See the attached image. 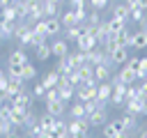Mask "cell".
<instances>
[{
  "instance_id": "obj_7",
  "label": "cell",
  "mask_w": 147,
  "mask_h": 138,
  "mask_svg": "<svg viewBox=\"0 0 147 138\" xmlns=\"http://www.w3.org/2000/svg\"><path fill=\"white\" fill-rule=\"evenodd\" d=\"M44 28H46V34L48 37H57L64 28H62V23H60V16H46L44 18Z\"/></svg>"
},
{
  "instance_id": "obj_32",
  "label": "cell",
  "mask_w": 147,
  "mask_h": 138,
  "mask_svg": "<svg viewBox=\"0 0 147 138\" xmlns=\"http://www.w3.org/2000/svg\"><path fill=\"white\" fill-rule=\"evenodd\" d=\"M101 21H103V18H101V14H99L96 9H90V14H87V21H85V25H87L90 30H94V28H96V25H99Z\"/></svg>"
},
{
  "instance_id": "obj_42",
  "label": "cell",
  "mask_w": 147,
  "mask_h": 138,
  "mask_svg": "<svg viewBox=\"0 0 147 138\" xmlns=\"http://www.w3.org/2000/svg\"><path fill=\"white\" fill-rule=\"evenodd\" d=\"M124 5H126L129 9H136V7H138V0H124Z\"/></svg>"
},
{
  "instance_id": "obj_51",
  "label": "cell",
  "mask_w": 147,
  "mask_h": 138,
  "mask_svg": "<svg viewBox=\"0 0 147 138\" xmlns=\"http://www.w3.org/2000/svg\"><path fill=\"white\" fill-rule=\"evenodd\" d=\"M87 138H92V136H87Z\"/></svg>"
},
{
  "instance_id": "obj_6",
  "label": "cell",
  "mask_w": 147,
  "mask_h": 138,
  "mask_svg": "<svg viewBox=\"0 0 147 138\" xmlns=\"http://www.w3.org/2000/svg\"><path fill=\"white\" fill-rule=\"evenodd\" d=\"M57 97H60L62 101L71 103V101L76 99V87H74V85H69L67 80H62V78H60V83H57Z\"/></svg>"
},
{
  "instance_id": "obj_15",
  "label": "cell",
  "mask_w": 147,
  "mask_h": 138,
  "mask_svg": "<svg viewBox=\"0 0 147 138\" xmlns=\"http://www.w3.org/2000/svg\"><path fill=\"white\" fill-rule=\"evenodd\" d=\"M25 113H28V108H18V106H14V108L9 110V122H11L16 129H21L23 122H25Z\"/></svg>"
},
{
  "instance_id": "obj_12",
  "label": "cell",
  "mask_w": 147,
  "mask_h": 138,
  "mask_svg": "<svg viewBox=\"0 0 147 138\" xmlns=\"http://www.w3.org/2000/svg\"><path fill=\"white\" fill-rule=\"evenodd\" d=\"M129 51L131 48H126V46H117V48H113L110 51V57H113V62H115V67H122V64H126V60H129Z\"/></svg>"
},
{
  "instance_id": "obj_37",
  "label": "cell",
  "mask_w": 147,
  "mask_h": 138,
  "mask_svg": "<svg viewBox=\"0 0 147 138\" xmlns=\"http://www.w3.org/2000/svg\"><path fill=\"white\" fill-rule=\"evenodd\" d=\"M126 28V23L124 21H117V18H108V32L110 34H117L119 30H124Z\"/></svg>"
},
{
  "instance_id": "obj_29",
  "label": "cell",
  "mask_w": 147,
  "mask_h": 138,
  "mask_svg": "<svg viewBox=\"0 0 147 138\" xmlns=\"http://www.w3.org/2000/svg\"><path fill=\"white\" fill-rule=\"evenodd\" d=\"M53 133H55V138L69 136V126H67V120H64V117H55V129H53Z\"/></svg>"
},
{
  "instance_id": "obj_10",
  "label": "cell",
  "mask_w": 147,
  "mask_h": 138,
  "mask_svg": "<svg viewBox=\"0 0 147 138\" xmlns=\"http://www.w3.org/2000/svg\"><path fill=\"white\" fill-rule=\"evenodd\" d=\"M129 14H131V9H129L124 2H117V5L110 7V18H117V21L129 23Z\"/></svg>"
},
{
  "instance_id": "obj_2",
  "label": "cell",
  "mask_w": 147,
  "mask_h": 138,
  "mask_svg": "<svg viewBox=\"0 0 147 138\" xmlns=\"http://www.w3.org/2000/svg\"><path fill=\"white\" fill-rule=\"evenodd\" d=\"M46 103V113L53 115V117H64L67 110H69V103L62 101V99H51V101H44Z\"/></svg>"
},
{
  "instance_id": "obj_33",
  "label": "cell",
  "mask_w": 147,
  "mask_h": 138,
  "mask_svg": "<svg viewBox=\"0 0 147 138\" xmlns=\"http://www.w3.org/2000/svg\"><path fill=\"white\" fill-rule=\"evenodd\" d=\"M92 32H94V37H96V39H99V44H101V41L108 37V21H101Z\"/></svg>"
},
{
  "instance_id": "obj_18",
  "label": "cell",
  "mask_w": 147,
  "mask_h": 138,
  "mask_svg": "<svg viewBox=\"0 0 147 138\" xmlns=\"http://www.w3.org/2000/svg\"><path fill=\"white\" fill-rule=\"evenodd\" d=\"M16 23H18V21H16ZM16 23H14V21H5V18L0 16V39H14Z\"/></svg>"
},
{
  "instance_id": "obj_34",
  "label": "cell",
  "mask_w": 147,
  "mask_h": 138,
  "mask_svg": "<svg viewBox=\"0 0 147 138\" xmlns=\"http://www.w3.org/2000/svg\"><path fill=\"white\" fill-rule=\"evenodd\" d=\"M0 16L5 18V21H21L18 18V14H16V7H0Z\"/></svg>"
},
{
  "instance_id": "obj_20",
  "label": "cell",
  "mask_w": 147,
  "mask_h": 138,
  "mask_svg": "<svg viewBox=\"0 0 147 138\" xmlns=\"http://www.w3.org/2000/svg\"><path fill=\"white\" fill-rule=\"evenodd\" d=\"M131 48H133V51H145V48H147V32H145V30H138V32H133Z\"/></svg>"
},
{
  "instance_id": "obj_17",
  "label": "cell",
  "mask_w": 147,
  "mask_h": 138,
  "mask_svg": "<svg viewBox=\"0 0 147 138\" xmlns=\"http://www.w3.org/2000/svg\"><path fill=\"white\" fill-rule=\"evenodd\" d=\"M76 99L78 101H90V99H96V87H87V85H78L76 87Z\"/></svg>"
},
{
  "instance_id": "obj_4",
  "label": "cell",
  "mask_w": 147,
  "mask_h": 138,
  "mask_svg": "<svg viewBox=\"0 0 147 138\" xmlns=\"http://www.w3.org/2000/svg\"><path fill=\"white\" fill-rule=\"evenodd\" d=\"M11 101H14V106H18V108H32V103H34L32 90L23 87V90H21L18 94H14V97H11Z\"/></svg>"
},
{
  "instance_id": "obj_22",
  "label": "cell",
  "mask_w": 147,
  "mask_h": 138,
  "mask_svg": "<svg viewBox=\"0 0 147 138\" xmlns=\"http://www.w3.org/2000/svg\"><path fill=\"white\" fill-rule=\"evenodd\" d=\"M142 97H133V99H126V103H124V110L126 113H133V115H138L140 117V108H142Z\"/></svg>"
},
{
  "instance_id": "obj_48",
  "label": "cell",
  "mask_w": 147,
  "mask_h": 138,
  "mask_svg": "<svg viewBox=\"0 0 147 138\" xmlns=\"http://www.w3.org/2000/svg\"><path fill=\"white\" fill-rule=\"evenodd\" d=\"M115 138H131V133H129V131H126V133H117Z\"/></svg>"
},
{
  "instance_id": "obj_3",
  "label": "cell",
  "mask_w": 147,
  "mask_h": 138,
  "mask_svg": "<svg viewBox=\"0 0 147 138\" xmlns=\"http://www.w3.org/2000/svg\"><path fill=\"white\" fill-rule=\"evenodd\" d=\"M96 46H99V39L94 37V32H92V30H87V32L76 41V48H78V51H85V53H90V51H92V48H96Z\"/></svg>"
},
{
  "instance_id": "obj_21",
  "label": "cell",
  "mask_w": 147,
  "mask_h": 138,
  "mask_svg": "<svg viewBox=\"0 0 147 138\" xmlns=\"http://www.w3.org/2000/svg\"><path fill=\"white\" fill-rule=\"evenodd\" d=\"M57 83H60V74L53 69V71H46L44 74V78H41V85L46 87V90H53V87H57Z\"/></svg>"
},
{
  "instance_id": "obj_35",
  "label": "cell",
  "mask_w": 147,
  "mask_h": 138,
  "mask_svg": "<svg viewBox=\"0 0 147 138\" xmlns=\"http://www.w3.org/2000/svg\"><path fill=\"white\" fill-rule=\"evenodd\" d=\"M71 12L76 16V23H85L87 21V14H90V7H74Z\"/></svg>"
},
{
  "instance_id": "obj_27",
  "label": "cell",
  "mask_w": 147,
  "mask_h": 138,
  "mask_svg": "<svg viewBox=\"0 0 147 138\" xmlns=\"http://www.w3.org/2000/svg\"><path fill=\"white\" fill-rule=\"evenodd\" d=\"M131 41H133V32H131V30H129V25H126L124 30H119V32H117V44H122V46L131 48Z\"/></svg>"
},
{
  "instance_id": "obj_30",
  "label": "cell",
  "mask_w": 147,
  "mask_h": 138,
  "mask_svg": "<svg viewBox=\"0 0 147 138\" xmlns=\"http://www.w3.org/2000/svg\"><path fill=\"white\" fill-rule=\"evenodd\" d=\"M39 124H41L44 131H53V129H55V117L48 115V113H41V115H39Z\"/></svg>"
},
{
  "instance_id": "obj_46",
  "label": "cell",
  "mask_w": 147,
  "mask_h": 138,
  "mask_svg": "<svg viewBox=\"0 0 147 138\" xmlns=\"http://www.w3.org/2000/svg\"><path fill=\"white\" fill-rule=\"evenodd\" d=\"M0 2H2V7H14L18 0H0Z\"/></svg>"
},
{
  "instance_id": "obj_41",
  "label": "cell",
  "mask_w": 147,
  "mask_h": 138,
  "mask_svg": "<svg viewBox=\"0 0 147 138\" xmlns=\"http://www.w3.org/2000/svg\"><path fill=\"white\" fill-rule=\"evenodd\" d=\"M69 9H74V7H87V0H69Z\"/></svg>"
},
{
  "instance_id": "obj_40",
  "label": "cell",
  "mask_w": 147,
  "mask_h": 138,
  "mask_svg": "<svg viewBox=\"0 0 147 138\" xmlns=\"http://www.w3.org/2000/svg\"><path fill=\"white\" fill-rule=\"evenodd\" d=\"M126 67H129V69H133V71L138 74V69H140V55H129Z\"/></svg>"
},
{
  "instance_id": "obj_16",
  "label": "cell",
  "mask_w": 147,
  "mask_h": 138,
  "mask_svg": "<svg viewBox=\"0 0 147 138\" xmlns=\"http://www.w3.org/2000/svg\"><path fill=\"white\" fill-rule=\"evenodd\" d=\"M7 78H9V83H7V94H9V97L18 94V92L25 87V80H23L21 76H7Z\"/></svg>"
},
{
  "instance_id": "obj_49",
  "label": "cell",
  "mask_w": 147,
  "mask_h": 138,
  "mask_svg": "<svg viewBox=\"0 0 147 138\" xmlns=\"http://www.w3.org/2000/svg\"><path fill=\"white\" fill-rule=\"evenodd\" d=\"M5 76H7V71H5V69H0V78H5Z\"/></svg>"
},
{
  "instance_id": "obj_45",
  "label": "cell",
  "mask_w": 147,
  "mask_h": 138,
  "mask_svg": "<svg viewBox=\"0 0 147 138\" xmlns=\"http://www.w3.org/2000/svg\"><path fill=\"white\" fill-rule=\"evenodd\" d=\"M140 117H147V99L142 101V108H140Z\"/></svg>"
},
{
  "instance_id": "obj_25",
  "label": "cell",
  "mask_w": 147,
  "mask_h": 138,
  "mask_svg": "<svg viewBox=\"0 0 147 138\" xmlns=\"http://www.w3.org/2000/svg\"><path fill=\"white\" fill-rule=\"evenodd\" d=\"M34 55H37V60H39V62H46L48 57H53V53H51V41L39 44V46L34 48Z\"/></svg>"
},
{
  "instance_id": "obj_11",
  "label": "cell",
  "mask_w": 147,
  "mask_h": 138,
  "mask_svg": "<svg viewBox=\"0 0 147 138\" xmlns=\"http://www.w3.org/2000/svg\"><path fill=\"white\" fill-rule=\"evenodd\" d=\"M51 53H53V57L57 60V57H64L67 53H69V41L62 37V39H55V41H51Z\"/></svg>"
},
{
  "instance_id": "obj_36",
  "label": "cell",
  "mask_w": 147,
  "mask_h": 138,
  "mask_svg": "<svg viewBox=\"0 0 147 138\" xmlns=\"http://www.w3.org/2000/svg\"><path fill=\"white\" fill-rule=\"evenodd\" d=\"M60 23H62V28H71V25H76V16H74V12L67 9V12L60 16Z\"/></svg>"
},
{
  "instance_id": "obj_1",
  "label": "cell",
  "mask_w": 147,
  "mask_h": 138,
  "mask_svg": "<svg viewBox=\"0 0 147 138\" xmlns=\"http://www.w3.org/2000/svg\"><path fill=\"white\" fill-rule=\"evenodd\" d=\"M25 62H30L28 60V53L23 48H14L7 55V76H21V69H23Z\"/></svg>"
},
{
  "instance_id": "obj_47",
  "label": "cell",
  "mask_w": 147,
  "mask_h": 138,
  "mask_svg": "<svg viewBox=\"0 0 147 138\" xmlns=\"http://www.w3.org/2000/svg\"><path fill=\"white\" fill-rule=\"evenodd\" d=\"M138 7H142V9H147V0H138Z\"/></svg>"
},
{
  "instance_id": "obj_9",
  "label": "cell",
  "mask_w": 147,
  "mask_h": 138,
  "mask_svg": "<svg viewBox=\"0 0 147 138\" xmlns=\"http://www.w3.org/2000/svg\"><path fill=\"white\" fill-rule=\"evenodd\" d=\"M87 120H90V124H92V126H103V124L110 120L108 108H96L94 113H90V115H87Z\"/></svg>"
},
{
  "instance_id": "obj_19",
  "label": "cell",
  "mask_w": 147,
  "mask_h": 138,
  "mask_svg": "<svg viewBox=\"0 0 147 138\" xmlns=\"http://www.w3.org/2000/svg\"><path fill=\"white\" fill-rule=\"evenodd\" d=\"M110 94H113V85H110V80H101V83L96 85V99H101V101H110Z\"/></svg>"
},
{
  "instance_id": "obj_38",
  "label": "cell",
  "mask_w": 147,
  "mask_h": 138,
  "mask_svg": "<svg viewBox=\"0 0 147 138\" xmlns=\"http://www.w3.org/2000/svg\"><path fill=\"white\" fill-rule=\"evenodd\" d=\"M32 97H34V99H39V101H44V97H46V87L41 85V80H37V83H34V87H32Z\"/></svg>"
},
{
  "instance_id": "obj_28",
  "label": "cell",
  "mask_w": 147,
  "mask_h": 138,
  "mask_svg": "<svg viewBox=\"0 0 147 138\" xmlns=\"http://www.w3.org/2000/svg\"><path fill=\"white\" fill-rule=\"evenodd\" d=\"M21 78L28 83V80H34L37 78V67L32 64V62H25L23 64V69H21Z\"/></svg>"
},
{
  "instance_id": "obj_14",
  "label": "cell",
  "mask_w": 147,
  "mask_h": 138,
  "mask_svg": "<svg viewBox=\"0 0 147 138\" xmlns=\"http://www.w3.org/2000/svg\"><path fill=\"white\" fill-rule=\"evenodd\" d=\"M117 78H119L124 85H133V83H138V76H136V71H133V69H129L126 64H122V67H119V71H117Z\"/></svg>"
},
{
  "instance_id": "obj_13",
  "label": "cell",
  "mask_w": 147,
  "mask_h": 138,
  "mask_svg": "<svg viewBox=\"0 0 147 138\" xmlns=\"http://www.w3.org/2000/svg\"><path fill=\"white\" fill-rule=\"evenodd\" d=\"M74 69H76V67L71 64V60H69V53H67L64 57H57V62H55V71H57L60 76H69Z\"/></svg>"
},
{
  "instance_id": "obj_23",
  "label": "cell",
  "mask_w": 147,
  "mask_h": 138,
  "mask_svg": "<svg viewBox=\"0 0 147 138\" xmlns=\"http://www.w3.org/2000/svg\"><path fill=\"white\" fill-rule=\"evenodd\" d=\"M67 115H69V117H76V120L87 117V115H85V106H83V101L74 99V101H71V106H69V110H67Z\"/></svg>"
},
{
  "instance_id": "obj_31",
  "label": "cell",
  "mask_w": 147,
  "mask_h": 138,
  "mask_svg": "<svg viewBox=\"0 0 147 138\" xmlns=\"http://www.w3.org/2000/svg\"><path fill=\"white\" fill-rule=\"evenodd\" d=\"M145 16H147V9L136 7V9H131V14H129V23H142Z\"/></svg>"
},
{
  "instance_id": "obj_44",
  "label": "cell",
  "mask_w": 147,
  "mask_h": 138,
  "mask_svg": "<svg viewBox=\"0 0 147 138\" xmlns=\"http://www.w3.org/2000/svg\"><path fill=\"white\" fill-rule=\"evenodd\" d=\"M138 138H147V126H138Z\"/></svg>"
},
{
  "instance_id": "obj_5",
  "label": "cell",
  "mask_w": 147,
  "mask_h": 138,
  "mask_svg": "<svg viewBox=\"0 0 147 138\" xmlns=\"http://www.w3.org/2000/svg\"><path fill=\"white\" fill-rule=\"evenodd\" d=\"M87 30H90V28H87L85 23H76V25H71V28H64L62 32H64V39H67V41H78Z\"/></svg>"
},
{
  "instance_id": "obj_43",
  "label": "cell",
  "mask_w": 147,
  "mask_h": 138,
  "mask_svg": "<svg viewBox=\"0 0 147 138\" xmlns=\"http://www.w3.org/2000/svg\"><path fill=\"white\" fill-rule=\"evenodd\" d=\"M37 138H55V133H53V131H41Z\"/></svg>"
},
{
  "instance_id": "obj_39",
  "label": "cell",
  "mask_w": 147,
  "mask_h": 138,
  "mask_svg": "<svg viewBox=\"0 0 147 138\" xmlns=\"http://www.w3.org/2000/svg\"><path fill=\"white\" fill-rule=\"evenodd\" d=\"M87 7H90V9H96V12H101V9L110 7V0H87Z\"/></svg>"
},
{
  "instance_id": "obj_26",
  "label": "cell",
  "mask_w": 147,
  "mask_h": 138,
  "mask_svg": "<svg viewBox=\"0 0 147 138\" xmlns=\"http://www.w3.org/2000/svg\"><path fill=\"white\" fill-rule=\"evenodd\" d=\"M60 2L57 0H41V7H44V16H60Z\"/></svg>"
},
{
  "instance_id": "obj_50",
  "label": "cell",
  "mask_w": 147,
  "mask_h": 138,
  "mask_svg": "<svg viewBox=\"0 0 147 138\" xmlns=\"http://www.w3.org/2000/svg\"><path fill=\"white\" fill-rule=\"evenodd\" d=\"M0 7H2V2H0Z\"/></svg>"
},
{
  "instance_id": "obj_24",
  "label": "cell",
  "mask_w": 147,
  "mask_h": 138,
  "mask_svg": "<svg viewBox=\"0 0 147 138\" xmlns=\"http://www.w3.org/2000/svg\"><path fill=\"white\" fill-rule=\"evenodd\" d=\"M113 74H115V71H113L108 64H96V67H94V78H96L99 83H101V80H110Z\"/></svg>"
},
{
  "instance_id": "obj_8",
  "label": "cell",
  "mask_w": 147,
  "mask_h": 138,
  "mask_svg": "<svg viewBox=\"0 0 147 138\" xmlns=\"http://www.w3.org/2000/svg\"><path fill=\"white\" fill-rule=\"evenodd\" d=\"M108 57H110V53H106L101 46H96V48H92V51L87 53V62H90L92 67H96V64H106Z\"/></svg>"
}]
</instances>
